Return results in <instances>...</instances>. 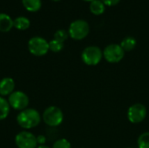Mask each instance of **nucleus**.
<instances>
[{
  "label": "nucleus",
  "mask_w": 149,
  "mask_h": 148,
  "mask_svg": "<svg viewBox=\"0 0 149 148\" xmlns=\"http://www.w3.org/2000/svg\"><path fill=\"white\" fill-rule=\"evenodd\" d=\"M17 122L23 129H32L40 124L41 115L34 108H26L18 113L17 115Z\"/></svg>",
  "instance_id": "nucleus-1"
},
{
  "label": "nucleus",
  "mask_w": 149,
  "mask_h": 148,
  "mask_svg": "<svg viewBox=\"0 0 149 148\" xmlns=\"http://www.w3.org/2000/svg\"><path fill=\"white\" fill-rule=\"evenodd\" d=\"M42 120L48 126L56 127L63 122L64 114L60 108L55 106H51L44 111Z\"/></svg>",
  "instance_id": "nucleus-2"
},
{
  "label": "nucleus",
  "mask_w": 149,
  "mask_h": 148,
  "mask_svg": "<svg viewBox=\"0 0 149 148\" xmlns=\"http://www.w3.org/2000/svg\"><path fill=\"white\" fill-rule=\"evenodd\" d=\"M90 27L86 21L83 19H77L70 24L68 33L72 39L81 40L88 35Z\"/></svg>",
  "instance_id": "nucleus-3"
},
{
  "label": "nucleus",
  "mask_w": 149,
  "mask_h": 148,
  "mask_svg": "<svg viewBox=\"0 0 149 148\" xmlns=\"http://www.w3.org/2000/svg\"><path fill=\"white\" fill-rule=\"evenodd\" d=\"M28 50L31 54L36 57L45 56L49 50V42L46 41L42 37H33L31 38L27 44Z\"/></svg>",
  "instance_id": "nucleus-4"
},
{
  "label": "nucleus",
  "mask_w": 149,
  "mask_h": 148,
  "mask_svg": "<svg viewBox=\"0 0 149 148\" xmlns=\"http://www.w3.org/2000/svg\"><path fill=\"white\" fill-rule=\"evenodd\" d=\"M103 52L98 46H88L81 53L83 62L87 65H97L102 59Z\"/></svg>",
  "instance_id": "nucleus-5"
},
{
  "label": "nucleus",
  "mask_w": 149,
  "mask_h": 148,
  "mask_svg": "<svg viewBox=\"0 0 149 148\" xmlns=\"http://www.w3.org/2000/svg\"><path fill=\"white\" fill-rule=\"evenodd\" d=\"M8 102L10 108H13L16 111H23L28 108L29 105V97L26 93L22 91H14L8 98Z\"/></svg>",
  "instance_id": "nucleus-6"
},
{
  "label": "nucleus",
  "mask_w": 149,
  "mask_h": 148,
  "mask_svg": "<svg viewBox=\"0 0 149 148\" xmlns=\"http://www.w3.org/2000/svg\"><path fill=\"white\" fill-rule=\"evenodd\" d=\"M125 55L124 50L121 48L120 44H111L107 45L103 51V57L105 59L112 64L120 62Z\"/></svg>",
  "instance_id": "nucleus-7"
},
{
  "label": "nucleus",
  "mask_w": 149,
  "mask_h": 148,
  "mask_svg": "<svg viewBox=\"0 0 149 148\" xmlns=\"http://www.w3.org/2000/svg\"><path fill=\"white\" fill-rule=\"evenodd\" d=\"M15 144L17 148H37V137L31 132L22 131L15 137Z\"/></svg>",
  "instance_id": "nucleus-8"
},
{
  "label": "nucleus",
  "mask_w": 149,
  "mask_h": 148,
  "mask_svg": "<svg viewBox=\"0 0 149 148\" xmlns=\"http://www.w3.org/2000/svg\"><path fill=\"white\" fill-rule=\"evenodd\" d=\"M147 117V108L142 104H134L127 110V119L133 124L142 122Z\"/></svg>",
  "instance_id": "nucleus-9"
},
{
  "label": "nucleus",
  "mask_w": 149,
  "mask_h": 148,
  "mask_svg": "<svg viewBox=\"0 0 149 148\" xmlns=\"http://www.w3.org/2000/svg\"><path fill=\"white\" fill-rule=\"evenodd\" d=\"M15 89V81L10 77L3 78L0 80V96H10Z\"/></svg>",
  "instance_id": "nucleus-10"
},
{
  "label": "nucleus",
  "mask_w": 149,
  "mask_h": 148,
  "mask_svg": "<svg viewBox=\"0 0 149 148\" xmlns=\"http://www.w3.org/2000/svg\"><path fill=\"white\" fill-rule=\"evenodd\" d=\"M13 27V19L6 13H0V31L8 32Z\"/></svg>",
  "instance_id": "nucleus-11"
},
{
  "label": "nucleus",
  "mask_w": 149,
  "mask_h": 148,
  "mask_svg": "<svg viewBox=\"0 0 149 148\" xmlns=\"http://www.w3.org/2000/svg\"><path fill=\"white\" fill-rule=\"evenodd\" d=\"M30 25H31L30 20L24 16L17 17L13 20V27H15L19 31H25L30 27Z\"/></svg>",
  "instance_id": "nucleus-12"
},
{
  "label": "nucleus",
  "mask_w": 149,
  "mask_h": 148,
  "mask_svg": "<svg viewBox=\"0 0 149 148\" xmlns=\"http://www.w3.org/2000/svg\"><path fill=\"white\" fill-rule=\"evenodd\" d=\"M22 3L25 10L30 12H36L39 10L42 6L41 0H22Z\"/></svg>",
  "instance_id": "nucleus-13"
},
{
  "label": "nucleus",
  "mask_w": 149,
  "mask_h": 148,
  "mask_svg": "<svg viewBox=\"0 0 149 148\" xmlns=\"http://www.w3.org/2000/svg\"><path fill=\"white\" fill-rule=\"evenodd\" d=\"M10 111V106L6 99L0 96V121L5 120Z\"/></svg>",
  "instance_id": "nucleus-14"
},
{
  "label": "nucleus",
  "mask_w": 149,
  "mask_h": 148,
  "mask_svg": "<svg viewBox=\"0 0 149 148\" xmlns=\"http://www.w3.org/2000/svg\"><path fill=\"white\" fill-rule=\"evenodd\" d=\"M105 4L101 0H93L90 3V10L94 15H101L105 11Z\"/></svg>",
  "instance_id": "nucleus-15"
},
{
  "label": "nucleus",
  "mask_w": 149,
  "mask_h": 148,
  "mask_svg": "<svg viewBox=\"0 0 149 148\" xmlns=\"http://www.w3.org/2000/svg\"><path fill=\"white\" fill-rule=\"evenodd\" d=\"M120 46L124 51H130L136 46V39L133 37H126L121 41Z\"/></svg>",
  "instance_id": "nucleus-16"
},
{
  "label": "nucleus",
  "mask_w": 149,
  "mask_h": 148,
  "mask_svg": "<svg viewBox=\"0 0 149 148\" xmlns=\"http://www.w3.org/2000/svg\"><path fill=\"white\" fill-rule=\"evenodd\" d=\"M137 144L139 148H149V132L143 133L140 135Z\"/></svg>",
  "instance_id": "nucleus-17"
},
{
  "label": "nucleus",
  "mask_w": 149,
  "mask_h": 148,
  "mask_svg": "<svg viewBox=\"0 0 149 148\" xmlns=\"http://www.w3.org/2000/svg\"><path fill=\"white\" fill-rule=\"evenodd\" d=\"M64 48V43L58 41L56 39H52L49 42V50L52 52H59Z\"/></svg>",
  "instance_id": "nucleus-18"
},
{
  "label": "nucleus",
  "mask_w": 149,
  "mask_h": 148,
  "mask_svg": "<svg viewBox=\"0 0 149 148\" xmlns=\"http://www.w3.org/2000/svg\"><path fill=\"white\" fill-rule=\"evenodd\" d=\"M69 37V33L68 31H66L65 30H58L55 33H54V39L60 41L62 43H64Z\"/></svg>",
  "instance_id": "nucleus-19"
},
{
  "label": "nucleus",
  "mask_w": 149,
  "mask_h": 148,
  "mask_svg": "<svg viewBox=\"0 0 149 148\" xmlns=\"http://www.w3.org/2000/svg\"><path fill=\"white\" fill-rule=\"evenodd\" d=\"M52 148H72V147L66 139H58L53 143Z\"/></svg>",
  "instance_id": "nucleus-20"
},
{
  "label": "nucleus",
  "mask_w": 149,
  "mask_h": 148,
  "mask_svg": "<svg viewBox=\"0 0 149 148\" xmlns=\"http://www.w3.org/2000/svg\"><path fill=\"white\" fill-rule=\"evenodd\" d=\"M101 1H102V3L105 5H107V6H114V5L118 4L120 0H101Z\"/></svg>",
  "instance_id": "nucleus-21"
},
{
  "label": "nucleus",
  "mask_w": 149,
  "mask_h": 148,
  "mask_svg": "<svg viewBox=\"0 0 149 148\" xmlns=\"http://www.w3.org/2000/svg\"><path fill=\"white\" fill-rule=\"evenodd\" d=\"M37 142H38V145L40 146V145H45V142H46V138L45 135H38L37 136Z\"/></svg>",
  "instance_id": "nucleus-22"
},
{
  "label": "nucleus",
  "mask_w": 149,
  "mask_h": 148,
  "mask_svg": "<svg viewBox=\"0 0 149 148\" xmlns=\"http://www.w3.org/2000/svg\"><path fill=\"white\" fill-rule=\"evenodd\" d=\"M37 148H50L49 147H47V146H45V145H40V146H38Z\"/></svg>",
  "instance_id": "nucleus-23"
},
{
  "label": "nucleus",
  "mask_w": 149,
  "mask_h": 148,
  "mask_svg": "<svg viewBox=\"0 0 149 148\" xmlns=\"http://www.w3.org/2000/svg\"><path fill=\"white\" fill-rule=\"evenodd\" d=\"M84 1H87V2H92V1H93V0H84Z\"/></svg>",
  "instance_id": "nucleus-24"
},
{
  "label": "nucleus",
  "mask_w": 149,
  "mask_h": 148,
  "mask_svg": "<svg viewBox=\"0 0 149 148\" xmlns=\"http://www.w3.org/2000/svg\"><path fill=\"white\" fill-rule=\"evenodd\" d=\"M52 1H55V2H58V1H60V0H52Z\"/></svg>",
  "instance_id": "nucleus-25"
}]
</instances>
